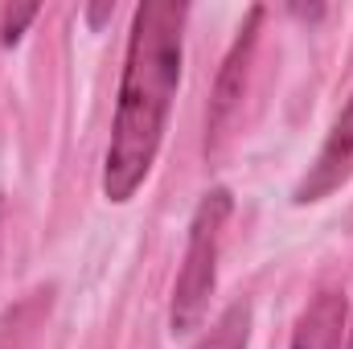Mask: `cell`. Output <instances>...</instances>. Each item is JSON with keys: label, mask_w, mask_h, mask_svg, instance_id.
I'll return each mask as SVG.
<instances>
[{"label": "cell", "mask_w": 353, "mask_h": 349, "mask_svg": "<svg viewBox=\"0 0 353 349\" xmlns=\"http://www.w3.org/2000/svg\"><path fill=\"white\" fill-rule=\"evenodd\" d=\"M234 210L230 189H210L189 222V243H185V263L176 271L173 304H169V329L176 337L193 333L210 308L214 283H218V251H222V226Z\"/></svg>", "instance_id": "7a4b0ae2"}, {"label": "cell", "mask_w": 353, "mask_h": 349, "mask_svg": "<svg viewBox=\"0 0 353 349\" xmlns=\"http://www.w3.org/2000/svg\"><path fill=\"white\" fill-rule=\"evenodd\" d=\"M0 226H4V201H0Z\"/></svg>", "instance_id": "9c48e42d"}, {"label": "cell", "mask_w": 353, "mask_h": 349, "mask_svg": "<svg viewBox=\"0 0 353 349\" xmlns=\"http://www.w3.org/2000/svg\"><path fill=\"white\" fill-rule=\"evenodd\" d=\"M350 161H353V94H350V103H345V111L337 115V123H333V132H329L321 157H316V165H312L308 177L300 181L296 201H316V197H325L333 185H341V177L350 173Z\"/></svg>", "instance_id": "277c9868"}, {"label": "cell", "mask_w": 353, "mask_h": 349, "mask_svg": "<svg viewBox=\"0 0 353 349\" xmlns=\"http://www.w3.org/2000/svg\"><path fill=\"white\" fill-rule=\"evenodd\" d=\"M259 21H263V8H251L247 12V25H239V37L218 70V87L210 99V115H205V148L222 136L226 119L234 115L239 99H243V83H247V66H251V54H255V41H259Z\"/></svg>", "instance_id": "3957f363"}, {"label": "cell", "mask_w": 353, "mask_h": 349, "mask_svg": "<svg viewBox=\"0 0 353 349\" xmlns=\"http://www.w3.org/2000/svg\"><path fill=\"white\" fill-rule=\"evenodd\" d=\"M189 8L176 0H144L132 17L123 79L115 99L111 144L103 161V197L123 206L148 181L176 87H181V33Z\"/></svg>", "instance_id": "6da1fadb"}, {"label": "cell", "mask_w": 353, "mask_h": 349, "mask_svg": "<svg viewBox=\"0 0 353 349\" xmlns=\"http://www.w3.org/2000/svg\"><path fill=\"white\" fill-rule=\"evenodd\" d=\"M33 17H37V4L4 8V17H0V41H4V46H17V41H21V29H25Z\"/></svg>", "instance_id": "52a82bcc"}, {"label": "cell", "mask_w": 353, "mask_h": 349, "mask_svg": "<svg viewBox=\"0 0 353 349\" xmlns=\"http://www.w3.org/2000/svg\"><path fill=\"white\" fill-rule=\"evenodd\" d=\"M345 349H353V325H350V333H345Z\"/></svg>", "instance_id": "ba28073f"}, {"label": "cell", "mask_w": 353, "mask_h": 349, "mask_svg": "<svg viewBox=\"0 0 353 349\" xmlns=\"http://www.w3.org/2000/svg\"><path fill=\"white\" fill-rule=\"evenodd\" d=\"M345 346V296L321 292L296 321L292 349H341Z\"/></svg>", "instance_id": "5b68a950"}, {"label": "cell", "mask_w": 353, "mask_h": 349, "mask_svg": "<svg viewBox=\"0 0 353 349\" xmlns=\"http://www.w3.org/2000/svg\"><path fill=\"white\" fill-rule=\"evenodd\" d=\"M247 341H251V304L247 300H234L214 321V329L201 337L197 349H247Z\"/></svg>", "instance_id": "8992f818"}]
</instances>
